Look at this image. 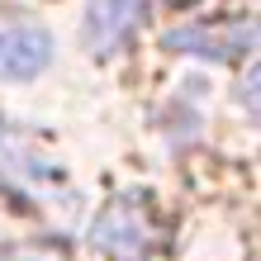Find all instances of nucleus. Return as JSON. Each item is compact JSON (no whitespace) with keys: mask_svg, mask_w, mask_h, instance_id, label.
Instances as JSON below:
<instances>
[{"mask_svg":"<svg viewBox=\"0 0 261 261\" xmlns=\"http://www.w3.org/2000/svg\"><path fill=\"white\" fill-rule=\"evenodd\" d=\"M53 62V34L19 10H0V76L29 81Z\"/></svg>","mask_w":261,"mask_h":261,"instance_id":"f257e3e1","label":"nucleus"},{"mask_svg":"<svg viewBox=\"0 0 261 261\" xmlns=\"http://www.w3.org/2000/svg\"><path fill=\"white\" fill-rule=\"evenodd\" d=\"M171 53H190V57H209V62H228L238 53L261 48V19H238V24H186L171 29L162 38Z\"/></svg>","mask_w":261,"mask_h":261,"instance_id":"f03ea898","label":"nucleus"},{"mask_svg":"<svg viewBox=\"0 0 261 261\" xmlns=\"http://www.w3.org/2000/svg\"><path fill=\"white\" fill-rule=\"evenodd\" d=\"M143 14H147V0H86V24H81L86 48L95 57L124 48L128 34L143 24Z\"/></svg>","mask_w":261,"mask_h":261,"instance_id":"7ed1b4c3","label":"nucleus"},{"mask_svg":"<svg viewBox=\"0 0 261 261\" xmlns=\"http://www.w3.org/2000/svg\"><path fill=\"white\" fill-rule=\"evenodd\" d=\"M147 242H152V233H147V223L133 214V204H110L100 214V223H95V247H105L110 256H119V261H138L147 252Z\"/></svg>","mask_w":261,"mask_h":261,"instance_id":"20e7f679","label":"nucleus"},{"mask_svg":"<svg viewBox=\"0 0 261 261\" xmlns=\"http://www.w3.org/2000/svg\"><path fill=\"white\" fill-rule=\"evenodd\" d=\"M238 105L261 124V62H256L247 76H242V86H238Z\"/></svg>","mask_w":261,"mask_h":261,"instance_id":"39448f33","label":"nucleus"}]
</instances>
